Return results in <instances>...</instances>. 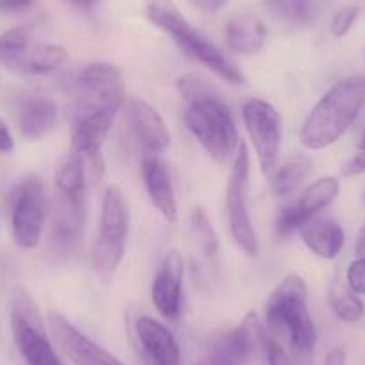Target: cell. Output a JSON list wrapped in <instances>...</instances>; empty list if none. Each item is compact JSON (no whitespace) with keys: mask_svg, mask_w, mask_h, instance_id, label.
Listing matches in <instances>:
<instances>
[{"mask_svg":"<svg viewBox=\"0 0 365 365\" xmlns=\"http://www.w3.org/2000/svg\"><path fill=\"white\" fill-rule=\"evenodd\" d=\"M178 90L187 104L182 120L188 131L213 161L222 165L233 160L242 140L230 106L215 84L202 73L190 72L179 77Z\"/></svg>","mask_w":365,"mask_h":365,"instance_id":"2","label":"cell"},{"mask_svg":"<svg viewBox=\"0 0 365 365\" xmlns=\"http://www.w3.org/2000/svg\"><path fill=\"white\" fill-rule=\"evenodd\" d=\"M143 185H145L147 195L154 208L163 215L168 222H175L179 215L178 199H175L172 175L167 163L156 154H143L140 161Z\"/></svg>","mask_w":365,"mask_h":365,"instance_id":"18","label":"cell"},{"mask_svg":"<svg viewBox=\"0 0 365 365\" xmlns=\"http://www.w3.org/2000/svg\"><path fill=\"white\" fill-rule=\"evenodd\" d=\"M34 0H0V13H20L29 9Z\"/></svg>","mask_w":365,"mask_h":365,"instance_id":"34","label":"cell"},{"mask_svg":"<svg viewBox=\"0 0 365 365\" xmlns=\"http://www.w3.org/2000/svg\"><path fill=\"white\" fill-rule=\"evenodd\" d=\"M329 307H331L333 314L347 324L358 322L365 314L364 301L356 294H353L351 290L336 289V287L329 290Z\"/></svg>","mask_w":365,"mask_h":365,"instance_id":"27","label":"cell"},{"mask_svg":"<svg viewBox=\"0 0 365 365\" xmlns=\"http://www.w3.org/2000/svg\"><path fill=\"white\" fill-rule=\"evenodd\" d=\"M242 120L251 138L259 168L269 178L278 167L283 143L282 115L263 99H249L242 106Z\"/></svg>","mask_w":365,"mask_h":365,"instance_id":"10","label":"cell"},{"mask_svg":"<svg viewBox=\"0 0 365 365\" xmlns=\"http://www.w3.org/2000/svg\"><path fill=\"white\" fill-rule=\"evenodd\" d=\"M128 120L133 135L142 145L143 154L161 156L170 147V131L156 108L142 99H131L128 104Z\"/></svg>","mask_w":365,"mask_h":365,"instance_id":"16","label":"cell"},{"mask_svg":"<svg viewBox=\"0 0 365 365\" xmlns=\"http://www.w3.org/2000/svg\"><path fill=\"white\" fill-rule=\"evenodd\" d=\"M347 287L356 296H365V259L356 258L349 263L346 272Z\"/></svg>","mask_w":365,"mask_h":365,"instance_id":"30","label":"cell"},{"mask_svg":"<svg viewBox=\"0 0 365 365\" xmlns=\"http://www.w3.org/2000/svg\"><path fill=\"white\" fill-rule=\"evenodd\" d=\"M263 353H265L269 365H292V361H290L289 354L285 353V349H283L276 340L270 339V336L267 339L265 351H263Z\"/></svg>","mask_w":365,"mask_h":365,"instance_id":"31","label":"cell"},{"mask_svg":"<svg viewBox=\"0 0 365 365\" xmlns=\"http://www.w3.org/2000/svg\"><path fill=\"white\" fill-rule=\"evenodd\" d=\"M15 115L20 135L29 142H38L56 129L59 108L51 97L26 96L15 101Z\"/></svg>","mask_w":365,"mask_h":365,"instance_id":"17","label":"cell"},{"mask_svg":"<svg viewBox=\"0 0 365 365\" xmlns=\"http://www.w3.org/2000/svg\"><path fill=\"white\" fill-rule=\"evenodd\" d=\"M358 149H360V150H365V133H364V135H361L360 142H358Z\"/></svg>","mask_w":365,"mask_h":365,"instance_id":"39","label":"cell"},{"mask_svg":"<svg viewBox=\"0 0 365 365\" xmlns=\"http://www.w3.org/2000/svg\"><path fill=\"white\" fill-rule=\"evenodd\" d=\"M265 11L290 27L310 26L315 19V0H265Z\"/></svg>","mask_w":365,"mask_h":365,"instance_id":"24","label":"cell"},{"mask_svg":"<svg viewBox=\"0 0 365 365\" xmlns=\"http://www.w3.org/2000/svg\"><path fill=\"white\" fill-rule=\"evenodd\" d=\"M11 331L27 365H63L47 331L40 308L29 292L16 289L11 299Z\"/></svg>","mask_w":365,"mask_h":365,"instance_id":"8","label":"cell"},{"mask_svg":"<svg viewBox=\"0 0 365 365\" xmlns=\"http://www.w3.org/2000/svg\"><path fill=\"white\" fill-rule=\"evenodd\" d=\"M227 0H190V4L195 6L197 9H201L202 13H208V15H215L220 9L226 6Z\"/></svg>","mask_w":365,"mask_h":365,"instance_id":"35","label":"cell"},{"mask_svg":"<svg viewBox=\"0 0 365 365\" xmlns=\"http://www.w3.org/2000/svg\"><path fill=\"white\" fill-rule=\"evenodd\" d=\"M131 230V208L120 187L110 185L104 192L99 235L91 245V267L103 279L120 267Z\"/></svg>","mask_w":365,"mask_h":365,"instance_id":"6","label":"cell"},{"mask_svg":"<svg viewBox=\"0 0 365 365\" xmlns=\"http://www.w3.org/2000/svg\"><path fill=\"white\" fill-rule=\"evenodd\" d=\"M265 322L283 333L296 353L308 354L317 344V329L308 310V287L299 274H289L272 290L265 304Z\"/></svg>","mask_w":365,"mask_h":365,"instance_id":"5","label":"cell"},{"mask_svg":"<svg viewBox=\"0 0 365 365\" xmlns=\"http://www.w3.org/2000/svg\"><path fill=\"white\" fill-rule=\"evenodd\" d=\"M33 45L27 27H13L0 34V65L11 70Z\"/></svg>","mask_w":365,"mask_h":365,"instance_id":"25","label":"cell"},{"mask_svg":"<svg viewBox=\"0 0 365 365\" xmlns=\"http://www.w3.org/2000/svg\"><path fill=\"white\" fill-rule=\"evenodd\" d=\"M224 34H226L227 48L240 56L258 54L267 41L265 24L249 11L235 13L226 22Z\"/></svg>","mask_w":365,"mask_h":365,"instance_id":"19","label":"cell"},{"mask_svg":"<svg viewBox=\"0 0 365 365\" xmlns=\"http://www.w3.org/2000/svg\"><path fill=\"white\" fill-rule=\"evenodd\" d=\"M365 106V79L346 77L333 84L304 118L299 142L308 150H322L339 142Z\"/></svg>","mask_w":365,"mask_h":365,"instance_id":"3","label":"cell"},{"mask_svg":"<svg viewBox=\"0 0 365 365\" xmlns=\"http://www.w3.org/2000/svg\"><path fill=\"white\" fill-rule=\"evenodd\" d=\"M86 192H66L54 188L51 202V231L48 245L52 255H73L79 247L86 224Z\"/></svg>","mask_w":365,"mask_h":365,"instance_id":"11","label":"cell"},{"mask_svg":"<svg viewBox=\"0 0 365 365\" xmlns=\"http://www.w3.org/2000/svg\"><path fill=\"white\" fill-rule=\"evenodd\" d=\"M267 335L265 326L262 324L255 312H249L240 326L231 331L222 333L213 346L212 360H224L233 365H245L259 349L265 351Z\"/></svg>","mask_w":365,"mask_h":365,"instance_id":"13","label":"cell"},{"mask_svg":"<svg viewBox=\"0 0 365 365\" xmlns=\"http://www.w3.org/2000/svg\"><path fill=\"white\" fill-rule=\"evenodd\" d=\"M312 160L308 156H294L274 168L269 175V188L274 197H289L304 182L312 172Z\"/></svg>","mask_w":365,"mask_h":365,"instance_id":"23","label":"cell"},{"mask_svg":"<svg viewBox=\"0 0 365 365\" xmlns=\"http://www.w3.org/2000/svg\"><path fill=\"white\" fill-rule=\"evenodd\" d=\"M365 172V150H358L342 168V174L347 178H353V175H360Z\"/></svg>","mask_w":365,"mask_h":365,"instance_id":"32","label":"cell"},{"mask_svg":"<svg viewBox=\"0 0 365 365\" xmlns=\"http://www.w3.org/2000/svg\"><path fill=\"white\" fill-rule=\"evenodd\" d=\"M304 224H307V220L303 219V215L297 212L296 205L292 202V205H287L279 210L274 231H276V237L283 240V238L292 237L294 233H299Z\"/></svg>","mask_w":365,"mask_h":365,"instance_id":"28","label":"cell"},{"mask_svg":"<svg viewBox=\"0 0 365 365\" xmlns=\"http://www.w3.org/2000/svg\"><path fill=\"white\" fill-rule=\"evenodd\" d=\"M51 215L45 182L36 175L24 179L9 194V222L13 240L19 247L31 249L40 245Z\"/></svg>","mask_w":365,"mask_h":365,"instance_id":"7","label":"cell"},{"mask_svg":"<svg viewBox=\"0 0 365 365\" xmlns=\"http://www.w3.org/2000/svg\"><path fill=\"white\" fill-rule=\"evenodd\" d=\"M340 194V182L339 179L333 178V175H324V178L315 179L314 182H310L303 192H301L299 199H297L294 205H296L297 212L303 215V219L307 222H310L312 219L319 215L321 212H324L329 205L335 202V199Z\"/></svg>","mask_w":365,"mask_h":365,"instance_id":"22","label":"cell"},{"mask_svg":"<svg viewBox=\"0 0 365 365\" xmlns=\"http://www.w3.org/2000/svg\"><path fill=\"white\" fill-rule=\"evenodd\" d=\"M364 202H365V195H364Z\"/></svg>","mask_w":365,"mask_h":365,"instance_id":"41","label":"cell"},{"mask_svg":"<svg viewBox=\"0 0 365 365\" xmlns=\"http://www.w3.org/2000/svg\"><path fill=\"white\" fill-rule=\"evenodd\" d=\"M15 150V138L9 125L0 118V154H9Z\"/></svg>","mask_w":365,"mask_h":365,"instance_id":"33","label":"cell"},{"mask_svg":"<svg viewBox=\"0 0 365 365\" xmlns=\"http://www.w3.org/2000/svg\"><path fill=\"white\" fill-rule=\"evenodd\" d=\"M303 244L322 259H333L340 255L346 242L342 226L333 219H312L299 231Z\"/></svg>","mask_w":365,"mask_h":365,"instance_id":"20","label":"cell"},{"mask_svg":"<svg viewBox=\"0 0 365 365\" xmlns=\"http://www.w3.org/2000/svg\"><path fill=\"white\" fill-rule=\"evenodd\" d=\"M213 365H233L230 364V361H224V360H212Z\"/></svg>","mask_w":365,"mask_h":365,"instance_id":"40","label":"cell"},{"mask_svg":"<svg viewBox=\"0 0 365 365\" xmlns=\"http://www.w3.org/2000/svg\"><path fill=\"white\" fill-rule=\"evenodd\" d=\"M66 61H68V51L61 45L33 43L13 66L11 72L24 73V76H48L61 68Z\"/></svg>","mask_w":365,"mask_h":365,"instance_id":"21","label":"cell"},{"mask_svg":"<svg viewBox=\"0 0 365 365\" xmlns=\"http://www.w3.org/2000/svg\"><path fill=\"white\" fill-rule=\"evenodd\" d=\"M70 91L72 150L83 156L88 174L99 179L104 172L101 149L125 103L124 77L111 63H88L73 76Z\"/></svg>","mask_w":365,"mask_h":365,"instance_id":"1","label":"cell"},{"mask_svg":"<svg viewBox=\"0 0 365 365\" xmlns=\"http://www.w3.org/2000/svg\"><path fill=\"white\" fill-rule=\"evenodd\" d=\"M347 364V353L342 346H335L326 353L324 365H346Z\"/></svg>","mask_w":365,"mask_h":365,"instance_id":"36","label":"cell"},{"mask_svg":"<svg viewBox=\"0 0 365 365\" xmlns=\"http://www.w3.org/2000/svg\"><path fill=\"white\" fill-rule=\"evenodd\" d=\"M185 259L178 249H170L163 256L150 285V299L154 308L167 321H178L182 304Z\"/></svg>","mask_w":365,"mask_h":365,"instance_id":"14","label":"cell"},{"mask_svg":"<svg viewBox=\"0 0 365 365\" xmlns=\"http://www.w3.org/2000/svg\"><path fill=\"white\" fill-rule=\"evenodd\" d=\"M145 16L153 26L165 31L188 58L201 63L230 84H244L245 76L237 63L224 54L212 40L195 29L179 11L174 0H145Z\"/></svg>","mask_w":365,"mask_h":365,"instance_id":"4","label":"cell"},{"mask_svg":"<svg viewBox=\"0 0 365 365\" xmlns=\"http://www.w3.org/2000/svg\"><path fill=\"white\" fill-rule=\"evenodd\" d=\"M210 365H213V364H210Z\"/></svg>","mask_w":365,"mask_h":365,"instance_id":"42","label":"cell"},{"mask_svg":"<svg viewBox=\"0 0 365 365\" xmlns=\"http://www.w3.org/2000/svg\"><path fill=\"white\" fill-rule=\"evenodd\" d=\"M47 328L56 346L73 365H125L97 342L84 335L59 312H48Z\"/></svg>","mask_w":365,"mask_h":365,"instance_id":"12","label":"cell"},{"mask_svg":"<svg viewBox=\"0 0 365 365\" xmlns=\"http://www.w3.org/2000/svg\"><path fill=\"white\" fill-rule=\"evenodd\" d=\"M66 2L77 9H91L93 6L99 4V0H66Z\"/></svg>","mask_w":365,"mask_h":365,"instance_id":"37","label":"cell"},{"mask_svg":"<svg viewBox=\"0 0 365 365\" xmlns=\"http://www.w3.org/2000/svg\"><path fill=\"white\" fill-rule=\"evenodd\" d=\"M249 172H251L249 149L244 142H240V147L233 158L226 188L227 230L237 247L249 258H256L259 255V242L247 205Z\"/></svg>","mask_w":365,"mask_h":365,"instance_id":"9","label":"cell"},{"mask_svg":"<svg viewBox=\"0 0 365 365\" xmlns=\"http://www.w3.org/2000/svg\"><path fill=\"white\" fill-rule=\"evenodd\" d=\"M360 13L361 9L358 6H344V8L336 9L335 15L331 16V22H329V29H331L333 36H346L353 29L354 24H356Z\"/></svg>","mask_w":365,"mask_h":365,"instance_id":"29","label":"cell"},{"mask_svg":"<svg viewBox=\"0 0 365 365\" xmlns=\"http://www.w3.org/2000/svg\"><path fill=\"white\" fill-rule=\"evenodd\" d=\"M356 255L358 258L365 259V224L361 226L360 233H358V238H356Z\"/></svg>","mask_w":365,"mask_h":365,"instance_id":"38","label":"cell"},{"mask_svg":"<svg viewBox=\"0 0 365 365\" xmlns=\"http://www.w3.org/2000/svg\"><path fill=\"white\" fill-rule=\"evenodd\" d=\"M143 365H181V349L174 333L158 319L142 315L135 324Z\"/></svg>","mask_w":365,"mask_h":365,"instance_id":"15","label":"cell"},{"mask_svg":"<svg viewBox=\"0 0 365 365\" xmlns=\"http://www.w3.org/2000/svg\"><path fill=\"white\" fill-rule=\"evenodd\" d=\"M190 226L202 255H205L206 258L217 256V252H219V237H217V231L213 230L212 220H210L208 213L205 212L202 206H195V208L192 210Z\"/></svg>","mask_w":365,"mask_h":365,"instance_id":"26","label":"cell"}]
</instances>
